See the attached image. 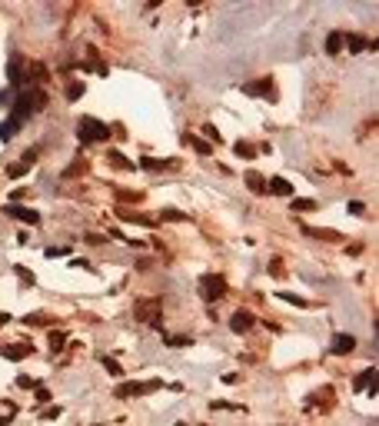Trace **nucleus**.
I'll return each mask as SVG.
<instances>
[{"label": "nucleus", "instance_id": "f257e3e1", "mask_svg": "<svg viewBox=\"0 0 379 426\" xmlns=\"http://www.w3.org/2000/svg\"><path fill=\"white\" fill-rule=\"evenodd\" d=\"M77 140L80 144H103L110 140V127L97 117H80L77 120Z\"/></svg>", "mask_w": 379, "mask_h": 426}, {"label": "nucleus", "instance_id": "f03ea898", "mask_svg": "<svg viewBox=\"0 0 379 426\" xmlns=\"http://www.w3.org/2000/svg\"><path fill=\"white\" fill-rule=\"evenodd\" d=\"M133 316L140 323H153V326H160V297L136 300V303H133Z\"/></svg>", "mask_w": 379, "mask_h": 426}, {"label": "nucleus", "instance_id": "7ed1b4c3", "mask_svg": "<svg viewBox=\"0 0 379 426\" xmlns=\"http://www.w3.org/2000/svg\"><path fill=\"white\" fill-rule=\"evenodd\" d=\"M200 293H203V300H210V303H216V300L226 297V280H223L220 273H206L203 280H200Z\"/></svg>", "mask_w": 379, "mask_h": 426}, {"label": "nucleus", "instance_id": "20e7f679", "mask_svg": "<svg viewBox=\"0 0 379 426\" xmlns=\"http://www.w3.org/2000/svg\"><path fill=\"white\" fill-rule=\"evenodd\" d=\"M160 380H147V383H123L117 386V396H143V393H153V390H160Z\"/></svg>", "mask_w": 379, "mask_h": 426}, {"label": "nucleus", "instance_id": "39448f33", "mask_svg": "<svg viewBox=\"0 0 379 426\" xmlns=\"http://www.w3.org/2000/svg\"><path fill=\"white\" fill-rule=\"evenodd\" d=\"M4 213H7V217H14V220H24V223H30V226L40 223V213H37V210L17 207V203H7V207H4Z\"/></svg>", "mask_w": 379, "mask_h": 426}, {"label": "nucleus", "instance_id": "423d86ee", "mask_svg": "<svg viewBox=\"0 0 379 426\" xmlns=\"http://www.w3.org/2000/svg\"><path fill=\"white\" fill-rule=\"evenodd\" d=\"M7 77H10V83H14V87H24V80H27V87H30V77H27L24 64H20V57H10V64H7Z\"/></svg>", "mask_w": 379, "mask_h": 426}, {"label": "nucleus", "instance_id": "0eeeda50", "mask_svg": "<svg viewBox=\"0 0 379 426\" xmlns=\"http://www.w3.org/2000/svg\"><path fill=\"white\" fill-rule=\"evenodd\" d=\"M353 350H356V337H349V333H336V337H333L329 353H336V356H346V353H353Z\"/></svg>", "mask_w": 379, "mask_h": 426}, {"label": "nucleus", "instance_id": "6e6552de", "mask_svg": "<svg viewBox=\"0 0 379 426\" xmlns=\"http://www.w3.org/2000/svg\"><path fill=\"white\" fill-rule=\"evenodd\" d=\"M266 193H273V197H290L293 200V183L283 177H269L266 180Z\"/></svg>", "mask_w": 379, "mask_h": 426}, {"label": "nucleus", "instance_id": "1a4fd4ad", "mask_svg": "<svg viewBox=\"0 0 379 426\" xmlns=\"http://www.w3.org/2000/svg\"><path fill=\"white\" fill-rule=\"evenodd\" d=\"M250 326H253V313H250V310H236V313L229 316V330H233V333H246Z\"/></svg>", "mask_w": 379, "mask_h": 426}, {"label": "nucleus", "instance_id": "9d476101", "mask_svg": "<svg viewBox=\"0 0 379 426\" xmlns=\"http://www.w3.org/2000/svg\"><path fill=\"white\" fill-rule=\"evenodd\" d=\"M243 93H250V97H273V83H269L266 77H260L256 83H243Z\"/></svg>", "mask_w": 379, "mask_h": 426}, {"label": "nucleus", "instance_id": "9b49d317", "mask_svg": "<svg viewBox=\"0 0 379 426\" xmlns=\"http://www.w3.org/2000/svg\"><path fill=\"white\" fill-rule=\"evenodd\" d=\"M243 183L250 186L253 193H266V177L263 173H256V170H246V177H243Z\"/></svg>", "mask_w": 379, "mask_h": 426}, {"label": "nucleus", "instance_id": "f8f14e48", "mask_svg": "<svg viewBox=\"0 0 379 426\" xmlns=\"http://www.w3.org/2000/svg\"><path fill=\"white\" fill-rule=\"evenodd\" d=\"M183 144H190V147H193V150L200 153V157H210V153H213V147L206 144V140H200L197 133H183Z\"/></svg>", "mask_w": 379, "mask_h": 426}, {"label": "nucleus", "instance_id": "ddd939ff", "mask_svg": "<svg viewBox=\"0 0 379 426\" xmlns=\"http://www.w3.org/2000/svg\"><path fill=\"white\" fill-rule=\"evenodd\" d=\"M0 353L7 356V360H24V356H30V346H24V343H14V346H0Z\"/></svg>", "mask_w": 379, "mask_h": 426}, {"label": "nucleus", "instance_id": "4468645a", "mask_svg": "<svg viewBox=\"0 0 379 426\" xmlns=\"http://www.w3.org/2000/svg\"><path fill=\"white\" fill-rule=\"evenodd\" d=\"M343 43H346V33H343V30H333L329 37H326V54H340Z\"/></svg>", "mask_w": 379, "mask_h": 426}, {"label": "nucleus", "instance_id": "2eb2a0df", "mask_svg": "<svg viewBox=\"0 0 379 426\" xmlns=\"http://www.w3.org/2000/svg\"><path fill=\"white\" fill-rule=\"evenodd\" d=\"M20 130V120H14V117H7V120L0 123V140L7 144V140H14V133Z\"/></svg>", "mask_w": 379, "mask_h": 426}, {"label": "nucleus", "instance_id": "dca6fc26", "mask_svg": "<svg viewBox=\"0 0 379 426\" xmlns=\"http://www.w3.org/2000/svg\"><path fill=\"white\" fill-rule=\"evenodd\" d=\"M369 386H376V366H369L356 376V390H369Z\"/></svg>", "mask_w": 379, "mask_h": 426}, {"label": "nucleus", "instance_id": "f3484780", "mask_svg": "<svg viewBox=\"0 0 379 426\" xmlns=\"http://www.w3.org/2000/svg\"><path fill=\"white\" fill-rule=\"evenodd\" d=\"M346 43H349V54H363V50L369 47V40H366L363 33H349V37H346Z\"/></svg>", "mask_w": 379, "mask_h": 426}, {"label": "nucleus", "instance_id": "a211bd4d", "mask_svg": "<svg viewBox=\"0 0 379 426\" xmlns=\"http://www.w3.org/2000/svg\"><path fill=\"white\" fill-rule=\"evenodd\" d=\"M120 220H126V223H140V226H153V220H150V217H143V213H133V210H130V213H120Z\"/></svg>", "mask_w": 379, "mask_h": 426}, {"label": "nucleus", "instance_id": "6ab92c4d", "mask_svg": "<svg viewBox=\"0 0 379 426\" xmlns=\"http://www.w3.org/2000/svg\"><path fill=\"white\" fill-rule=\"evenodd\" d=\"M143 170H166V167H173L170 160H157V157H143V163H140Z\"/></svg>", "mask_w": 379, "mask_h": 426}, {"label": "nucleus", "instance_id": "aec40b11", "mask_svg": "<svg viewBox=\"0 0 379 426\" xmlns=\"http://www.w3.org/2000/svg\"><path fill=\"white\" fill-rule=\"evenodd\" d=\"M233 153H236V157H243V160H253V157H256V150H253L250 144H243V140H236V144H233Z\"/></svg>", "mask_w": 379, "mask_h": 426}, {"label": "nucleus", "instance_id": "412c9836", "mask_svg": "<svg viewBox=\"0 0 379 426\" xmlns=\"http://www.w3.org/2000/svg\"><path fill=\"white\" fill-rule=\"evenodd\" d=\"M100 363H103V370L110 373V376H123V366H120V363L113 360V356H103Z\"/></svg>", "mask_w": 379, "mask_h": 426}, {"label": "nucleus", "instance_id": "4be33fe9", "mask_svg": "<svg viewBox=\"0 0 379 426\" xmlns=\"http://www.w3.org/2000/svg\"><path fill=\"white\" fill-rule=\"evenodd\" d=\"M166 346H173V350H183V346H193V337H163Z\"/></svg>", "mask_w": 379, "mask_h": 426}, {"label": "nucleus", "instance_id": "5701e85b", "mask_svg": "<svg viewBox=\"0 0 379 426\" xmlns=\"http://www.w3.org/2000/svg\"><path fill=\"white\" fill-rule=\"evenodd\" d=\"M107 157H110V160H113V163H117V167H120V170H133V163L126 160V157H123V153H120V150H110V153H107Z\"/></svg>", "mask_w": 379, "mask_h": 426}, {"label": "nucleus", "instance_id": "b1692460", "mask_svg": "<svg viewBox=\"0 0 379 426\" xmlns=\"http://www.w3.org/2000/svg\"><path fill=\"white\" fill-rule=\"evenodd\" d=\"M63 343H67V333H50V350H54V353H60Z\"/></svg>", "mask_w": 379, "mask_h": 426}, {"label": "nucleus", "instance_id": "393cba45", "mask_svg": "<svg viewBox=\"0 0 379 426\" xmlns=\"http://www.w3.org/2000/svg\"><path fill=\"white\" fill-rule=\"evenodd\" d=\"M83 90H87L83 83H77V80H73L70 87H67V100H80V97H83Z\"/></svg>", "mask_w": 379, "mask_h": 426}, {"label": "nucleus", "instance_id": "a878e982", "mask_svg": "<svg viewBox=\"0 0 379 426\" xmlns=\"http://www.w3.org/2000/svg\"><path fill=\"white\" fill-rule=\"evenodd\" d=\"M27 170H30V167H27V163H14V167H7V177H24V173H27Z\"/></svg>", "mask_w": 379, "mask_h": 426}, {"label": "nucleus", "instance_id": "bb28decb", "mask_svg": "<svg viewBox=\"0 0 379 426\" xmlns=\"http://www.w3.org/2000/svg\"><path fill=\"white\" fill-rule=\"evenodd\" d=\"M24 323H30V326H40V323H47V316H43V313H30V316H24Z\"/></svg>", "mask_w": 379, "mask_h": 426}, {"label": "nucleus", "instance_id": "cd10ccee", "mask_svg": "<svg viewBox=\"0 0 379 426\" xmlns=\"http://www.w3.org/2000/svg\"><path fill=\"white\" fill-rule=\"evenodd\" d=\"M160 217L163 220H186V213H180V210H163Z\"/></svg>", "mask_w": 379, "mask_h": 426}, {"label": "nucleus", "instance_id": "c85d7f7f", "mask_svg": "<svg viewBox=\"0 0 379 426\" xmlns=\"http://www.w3.org/2000/svg\"><path fill=\"white\" fill-rule=\"evenodd\" d=\"M293 210H316V200H293Z\"/></svg>", "mask_w": 379, "mask_h": 426}, {"label": "nucleus", "instance_id": "c756f323", "mask_svg": "<svg viewBox=\"0 0 379 426\" xmlns=\"http://www.w3.org/2000/svg\"><path fill=\"white\" fill-rule=\"evenodd\" d=\"M14 270H17V276H20V280H24L27 287L33 283V273H30V270H24V266H14Z\"/></svg>", "mask_w": 379, "mask_h": 426}, {"label": "nucleus", "instance_id": "7c9ffc66", "mask_svg": "<svg viewBox=\"0 0 379 426\" xmlns=\"http://www.w3.org/2000/svg\"><path fill=\"white\" fill-rule=\"evenodd\" d=\"M279 297H283L286 303H293V306H306V300H303V297H293V293H279Z\"/></svg>", "mask_w": 379, "mask_h": 426}, {"label": "nucleus", "instance_id": "2f4dec72", "mask_svg": "<svg viewBox=\"0 0 379 426\" xmlns=\"http://www.w3.org/2000/svg\"><path fill=\"white\" fill-rule=\"evenodd\" d=\"M17 386H24V390H33V386H37V380H30V376H17Z\"/></svg>", "mask_w": 379, "mask_h": 426}, {"label": "nucleus", "instance_id": "473e14b6", "mask_svg": "<svg viewBox=\"0 0 379 426\" xmlns=\"http://www.w3.org/2000/svg\"><path fill=\"white\" fill-rule=\"evenodd\" d=\"M87 243H90V247H100V243H107V236H100V233H87Z\"/></svg>", "mask_w": 379, "mask_h": 426}, {"label": "nucleus", "instance_id": "72a5a7b5", "mask_svg": "<svg viewBox=\"0 0 379 426\" xmlns=\"http://www.w3.org/2000/svg\"><path fill=\"white\" fill-rule=\"evenodd\" d=\"M203 133L213 140V144H220V130H216V127H203Z\"/></svg>", "mask_w": 379, "mask_h": 426}, {"label": "nucleus", "instance_id": "f704fd0d", "mask_svg": "<svg viewBox=\"0 0 379 426\" xmlns=\"http://www.w3.org/2000/svg\"><path fill=\"white\" fill-rule=\"evenodd\" d=\"M20 160H24V163H27V167H33V160H37V150H27V153H24V157H20Z\"/></svg>", "mask_w": 379, "mask_h": 426}, {"label": "nucleus", "instance_id": "c9c22d12", "mask_svg": "<svg viewBox=\"0 0 379 426\" xmlns=\"http://www.w3.org/2000/svg\"><path fill=\"white\" fill-rule=\"evenodd\" d=\"M43 253H47V257H63L67 250H63V247H47V250H43Z\"/></svg>", "mask_w": 379, "mask_h": 426}, {"label": "nucleus", "instance_id": "e433bc0d", "mask_svg": "<svg viewBox=\"0 0 379 426\" xmlns=\"http://www.w3.org/2000/svg\"><path fill=\"white\" fill-rule=\"evenodd\" d=\"M60 416V406H50V410H43V419H57Z\"/></svg>", "mask_w": 379, "mask_h": 426}, {"label": "nucleus", "instance_id": "4c0bfd02", "mask_svg": "<svg viewBox=\"0 0 379 426\" xmlns=\"http://www.w3.org/2000/svg\"><path fill=\"white\" fill-rule=\"evenodd\" d=\"M37 403H50V393H47V390H43V386H40V390H37Z\"/></svg>", "mask_w": 379, "mask_h": 426}, {"label": "nucleus", "instance_id": "58836bf2", "mask_svg": "<svg viewBox=\"0 0 379 426\" xmlns=\"http://www.w3.org/2000/svg\"><path fill=\"white\" fill-rule=\"evenodd\" d=\"M349 213H356V217H359V213H363V203L353 200V203H349Z\"/></svg>", "mask_w": 379, "mask_h": 426}, {"label": "nucleus", "instance_id": "ea45409f", "mask_svg": "<svg viewBox=\"0 0 379 426\" xmlns=\"http://www.w3.org/2000/svg\"><path fill=\"white\" fill-rule=\"evenodd\" d=\"M70 266H77V270H90L87 260H70Z\"/></svg>", "mask_w": 379, "mask_h": 426}]
</instances>
